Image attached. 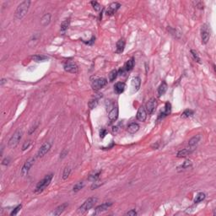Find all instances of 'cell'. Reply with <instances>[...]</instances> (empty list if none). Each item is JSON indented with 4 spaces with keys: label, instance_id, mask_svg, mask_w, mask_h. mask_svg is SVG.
Wrapping results in <instances>:
<instances>
[{
    "label": "cell",
    "instance_id": "1",
    "mask_svg": "<svg viewBox=\"0 0 216 216\" xmlns=\"http://www.w3.org/2000/svg\"><path fill=\"white\" fill-rule=\"evenodd\" d=\"M31 4V2L30 0H25V1L21 2L18 5L16 10H15V18L17 20H21L22 18H24L26 15V14L28 13V10L30 9Z\"/></svg>",
    "mask_w": 216,
    "mask_h": 216
},
{
    "label": "cell",
    "instance_id": "2",
    "mask_svg": "<svg viewBox=\"0 0 216 216\" xmlns=\"http://www.w3.org/2000/svg\"><path fill=\"white\" fill-rule=\"evenodd\" d=\"M97 202V197H91L88 199H86L84 203H82L79 207V209L77 210L78 214H85L87 211L91 210V208L94 207V205Z\"/></svg>",
    "mask_w": 216,
    "mask_h": 216
},
{
    "label": "cell",
    "instance_id": "3",
    "mask_svg": "<svg viewBox=\"0 0 216 216\" xmlns=\"http://www.w3.org/2000/svg\"><path fill=\"white\" fill-rule=\"evenodd\" d=\"M53 174H52V173H51V174H48V175H46L45 177H44L42 180H41L39 182L37 183L36 187L35 192H36V193H40V192H41L42 191H44V189L46 188L49 184H50L51 181H52V179H53Z\"/></svg>",
    "mask_w": 216,
    "mask_h": 216
},
{
    "label": "cell",
    "instance_id": "4",
    "mask_svg": "<svg viewBox=\"0 0 216 216\" xmlns=\"http://www.w3.org/2000/svg\"><path fill=\"white\" fill-rule=\"evenodd\" d=\"M22 135H23V131L21 129H18L14 133L13 136L10 138V139L9 140V144H8L9 147L11 149L15 148L20 143V139L22 138Z\"/></svg>",
    "mask_w": 216,
    "mask_h": 216
},
{
    "label": "cell",
    "instance_id": "5",
    "mask_svg": "<svg viewBox=\"0 0 216 216\" xmlns=\"http://www.w3.org/2000/svg\"><path fill=\"white\" fill-rule=\"evenodd\" d=\"M107 84V80L105 78H98V79H94L91 83V87L94 91H99L102 89L104 86Z\"/></svg>",
    "mask_w": 216,
    "mask_h": 216
},
{
    "label": "cell",
    "instance_id": "6",
    "mask_svg": "<svg viewBox=\"0 0 216 216\" xmlns=\"http://www.w3.org/2000/svg\"><path fill=\"white\" fill-rule=\"evenodd\" d=\"M108 118L110 120L111 123H114L115 121H117L118 118V104L115 102L114 105L112 106V107L108 110Z\"/></svg>",
    "mask_w": 216,
    "mask_h": 216
},
{
    "label": "cell",
    "instance_id": "7",
    "mask_svg": "<svg viewBox=\"0 0 216 216\" xmlns=\"http://www.w3.org/2000/svg\"><path fill=\"white\" fill-rule=\"evenodd\" d=\"M156 107H157V101L155 100V98H151L147 102L145 109L149 115H152L156 110Z\"/></svg>",
    "mask_w": 216,
    "mask_h": 216
},
{
    "label": "cell",
    "instance_id": "8",
    "mask_svg": "<svg viewBox=\"0 0 216 216\" xmlns=\"http://www.w3.org/2000/svg\"><path fill=\"white\" fill-rule=\"evenodd\" d=\"M210 38V31L207 25H203L201 28V40L203 44H207Z\"/></svg>",
    "mask_w": 216,
    "mask_h": 216
},
{
    "label": "cell",
    "instance_id": "9",
    "mask_svg": "<svg viewBox=\"0 0 216 216\" xmlns=\"http://www.w3.org/2000/svg\"><path fill=\"white\" fill-rule=\"evenodd\" d=\"M63 68L66 72L71 73H76L78 72V66L75 63L73 62H70V61H67L63 64Z\"/></svg>",
    "mask_w": 216,
    "mask_h": 216
},
{
    "label": "cell",
    "instance_id": "10",
    "mask_svg": "<svg viewBox=\"0 0 216 216\" xmlns=\"http://www.w3.org/2000/svg\"><path fill=\"white\" fill-rule=\"evenodd\" d=\"M51 147H52V143H50V142H46V143H44V144L41 146V148L39 149L38 152H37L36 156L38 158L43 157L46 153L50 150Z\"/></svg>",
    "mask_w": 216,
    "mask_h": 216
},
{
    "label": "cell",
    "instance_id": "11",
    "mask_svg": "<svg viewBox=\"0 0 216 216\" xmlns=\"http://www.w3.org/2000/svg\"><path fill=\"white\" fill-rule=\"evenodd\" d=\"M34 162H35V158H30L28 160L26 161V163L24 164V165L22 166V169H21V175L22 176H26L30 171L31 168L34 165Z\"/></svg>",
    "mask_w": 216,
    "mask_h": 216
},
{
    "label": "cell",
    "instance_id": "12",
    "mask_svg": "<svg viewBox=\"0 0 216 216\" xmlns=\"http://www.w3.org/2000/svg\"><path fill=\"white\" fill-rule=\"evenodd\" d=\"M120 7H121V4L118 3V2H115V3H111V4L108 6L107 8V9H106V15H109V16H111V15H113L114 14L116 13L117 11H118V9H120Z\"/></svg>",
    "mask_w": 216,
    "mask_h": 216
},
{
    "label": "cell",
    "instance_id": "13",
    "mask_svg": "<svg viewBox=\"0 0 216 216\" xmlns=\"http://www.w3.org/2000/svg\"><path fill=\"white\" fill-rule=\"evenodd\" d=\"M111 205H112V203H111V202H106V203L99 205V206H97V207L95 209V213H94V215H98V214H101V213H102V212H105V211H106V210L111 207Z\"/></svg>",
    "mask_w": 216,
    "mask_h": 216
},
{
    "label": "cell",
    "instance_id": "14",
    "mask_svg": "<svg viewBox=\"0 0 216 216\" xmlns=\"http://www.w3.org/2000/svg\"><path fill=\"white\" fill-rule=\"evenodd\" d=\"M147 118V111L144 106H141L137 112V119L139 122H144Z\"/></svg>",
    "mask_w": 216,
    "mask_h": 216
},
{
    "label": "cell",
    "instance_id": "15",
    "mask_svg": "<svg viewBox=\"0 0 216 216\" xmlns=\"http://www.w3.org/2000/svg\"><path fill=\"white\" fill-rule=\"evenodd\" d=\"M194 148L193 147H189V148H187V149H183L182 150H179L177 152V156L178 158H184L187 157V155H191L193 151H194Z\"/></svg>",
    "mask_w": 216,
    "mask_h": 216
},
{
    "label": "cell",
    "instance_id": "16",
    "mask_svg": "<svg viewBox=\"0 0 216 216\" xmlns=\"http://www.w3.org/2000/svg\"><path fill=\"white\" fill-rule=\"evenodd\" d=\"M68 203H64L61 204V205H59L58 208H56V210H53L52 215H60L61 214H63L65 211L66 209L68 208Z\"/></svg>",
    "mask_w": 216,
    "mask_h": 216
},
{
    "label": "cell",
    "instance_id": "17",
    "mask_svg": "<svg viewBox=\"0 0 216 216\" xmlns=\"http://www.w3.org/2000/svg\"><path fill=\"white\" fill-rule=\"evenodd\" d=\"M140 85H141V79L139 77H134L133 79H132V87H133V91L137 92L139 88H140Z\"/></svg>",
    "mask_w": 216,
    "mask_h": 216
},
{
    "label": "cell",
    "instance_id": "18",
    "mask_svg": "<svg viewBox=\"0 0 216 216\" xmlns=\"http://www.w3.org/2000/svg\"><path fill=\"white\" fill-rule=\"evenodd\" d=\"M51 19H52V14H45L41 19V25L44 27L47 26L50 24V22H51Z\"/></svg>",
    "mask_w": 216,
    "mask_h": 216
},
{
    "label": "cell",
    "instance_id": "19",
    "mask_svg": "<svg viewBox=\"0 0 216 216\" xmlns=\"http://www.w3.org/2000/svg\"><path fill=\"white\" fill-rule=\"evenodd\" d=\"M126 88V85L123 82H118L114 85V91L116 92L118 95H120L122 93H123Z\"/></svg>",
    "mask_w": 216,
    "mask_h": 216
},
{
    "label": "cell",
    "instance_id": "20",
    "mask_svg": "<svg viewBox=\"0 0 216 216\" xmlns=\"http://www.w3.org/2000/svg\"><path fill=\"white\" fill-rule=\"evenodd\" d=\"M125 45H126V42H125V40L123 38L120 39L117 42V48H116V53H122L124 51Z\"/></svg>",
    "mask_w": 216,
    "mask_h": 216
},
{
    "label": "cell",
    "instance_id": "21",
    "mask_svg": "<svg viewBox=\"0 0 216 216\" xmlns=\"http://www.w3.org/2000/svg\"><path fill=\"white\" fill-rule=\"evenodd\" d=\"M139 129V125L137 123H131L130 124H128L127 131L128 132L131 134H134L135 133H137Z\"/></svg>",
    "mask_w": 216,
    "mask_h": 216
},
{
    "label": "cell",
    "instance_id": "22",
    "mask_svg": "<svg viewBox=\"0 0 216 216\" xmlns=\"http://www.w3.org/2000/svg\"><path fill=\"white\" fill-rule=\"evenodd\" d=\"M170 111H171V105H170V102H166L165 106V110L160 112L159 118H163L166 116H168L170 113Z\"/></svg>",
    "mask_w": 216,
    "mask_h": 216
},
{
    "label": "cell",
    "instance_id": "23",
    "mask_svg": "<svg viewBox=\"0 0 216 216\" xmlns=\"http://www.w3.org/2000/svg\"><path fill=\"white\" fill-rule=\"evenodd\" d=\"M166 91H167V84H166L165 81H162V83H161V84L160 85V86L158 87L157 90L158 96L160 97V96H163Z\"/></svg>",
    "mask_w": 216,
    "mask_h": 216
},
{
    "label": "cell",
    "instance_id": "24",
    "mask_svg": "<svg viewBox=\"0 0 216 216\" xmlns=\"http://www.w3.org/2000/svg\"><path fill=\"white\" fill-rule=\"evenodd\" d=\"M200 140H201V135H199V134L196 135V136L192 138L191 139H189V141H188V146L195 148V146L199 143Z\"/></svg>",
    "mask_w": 216,
    "mask_h": 216
},
{
    "label": "cell",
    "instance_id": "25",
    "mask_svg": "<svg viewBox=\"0 0 216 216\" xmlns=\"http://www.w3.org/2000/svg\"><path fill=\"white\" fill-rule=\"evenodd\" d=\"M69 24H70V19H66L64 20L62 23H61V26H60V31L62 32H65L66 31L68 30V28L69 26Z\"/></svg>",
    "mask_w": 216,
    "mask_h": 216
},
{
    "label": "cell",
    "instance_id": "26",
    "mask_svg": "<svg viewBox=\"0 0 216 216\" xmlns=\"http://www.w3.org/2000/svg\"><path fill=\"white\" fill-rule=\"evenodd\" d=\"M133 67H134V59H133V58H132L126 63L124 66L125 71H131L133 68Z\"/></svg>",
    "mask_w": 216,
    "mask_h": 216
},
{
    "label": "cell",
    "instance_id": "27",
    "mask_svg": "<svg viewBox=\"0 0 216 216\" xmlns=\"http://www.w3.org/2000/svg\"><path fill=\"white\" fill-rule=\"evenodd\" d=\"M192 163L191 160H186L181 165H179L177 169H178V170H187V169H189L190 167H192Z\"/></svg>",
    "mask_w": 216,
    "mask_h": 216
},
{
    "label": "cell",
    "instance_id": "28",
    "mask_svg": "<svg viewBox=\"0 0 216 216\" xmlns=\"http://www.w3.org/2000/svg\"><path fill=\"white\" fill-rule=\"evenodd\" d=\"M206 197V194L204 192H198L194 198V203H198L200 202H202L203 200H204V198Z\"/></svg>",
    "mask_w": 216,
    "mask_h": 216
},
{
    "label": "cell",
    "instance_id": "29",
    "mask_svg": "<svg viewBox=\"0 0 216 216\" xmlns=\"http://www.w3.org/2000/svg\"><path fill=\"white\" fill-rule=\"evenodd\" d=\"M118 74V71L117 69H113L111 72L109 73V81L110 82H113L115 79H117Z\"/></svg>",
    "mask_w": 216,
    "mask_h": 216
},
{
    "label": "cell",
    "instance_id": "30",
    "mask_svg": "<svg viewBox=\"0 0 216 216\" xmlns=\"http://www.w3.org/2000/svg\"><path fill=\"white\" fill-rule=\"evenodd\" d=\"M32 59L35 62H42L48 59V58L45 55H35L32 57Z\"/></svg>",
    "mask_w": 216,
    "mask_h": 216
},
{
    "label": "cell",
    "instance_id": "31",
    "mask_svg": "<svg viewBox=\"0 0 216 216\" xmlns=\"http://www.w3.org/2000/svg\"><path fill=\"white\" fill-rule=\"evenodd\" d=\"M84 186H85L84 182H78V183L75 184V185L73 186V191L75 192H79V191H80V190L82 189V188L84 187Z\"/></svg>",
    "mask_w": 216,
    "mask_h": 216
},
{
    "label": "cell",
    "instance_id": "32",
    "mask_svg": "<svg viewBox=\"0 0 216 216\" xmlns=\"http://www.w3.org/2000/svg\"><path fill=\"white\" fill-rule=\"evenodd\" d=\"M70 173H71V168L69 166H66L65 169L63 170V180L68 179V177H69Z\"/></svg>",
    "mask_w": 216,
    "mask_h": 216
},
{
    "label": "cell",
    "instance_id": "33",
    "mask_svg": "<svg viewBox=\"0 0 216 216\" xmlns=\"http://www.w3.org/2000/svg\"><path fill=\"white\" fill-rule=\"evenodd\" d=\"M193 114H194V111H192V110L187 109V110H185V111L182 112V118H190V117H192Z\"/></svg>",
    "mask_w": 216,
    "mask_h": 216
},
{
    "label": "cell",
    "instance_id": "34",
    "mask_svg": "<svg viewBox=\"0 0 216 216\" xmlns=\"http://www.w3.org/2000/svg\"><path fill=\"white\" fill-rule=\"evenodd\" d=\"M191 54H192V56L193 59L195 60V62L198 63H201V59H200V58H199V56H198V54H197V53L196 51L191 50Z\"/></svg>",
    "mask_w": 216,
    "mask_h": 216
},
{
    "label": "cell",
    "instance_id": "35",
    "mask_svg": "<svg viewBox=\"0 0 216 216\" xmlns=\"http://www.w3.org/2000/svg\"><path fill=\"white\" fill-rule=\"evenodd\" d=\"M98 104V99H91L90 101H89V106H90V108L91 109H94L96 106Z\"/></svg>",
    "mask_w": 216,
    "mask_h": 216
},
{
    "label": "cell",
    "instance_id": "36",
    "mask_svg": "<svg viewBox=\"0 0 216 216\" xmlns=\"http://www.w3.org/2000/svg\"><path fill=\"white\" fill-rule=\"evenodd\" d=\"M91 4L92 7H93V9H94L96 11H100V10L101 9V4H99L98 2H96V1H91Z\"/></svg>",
    "mask_w": 216,
    "mask_h": 216
},
{
    "label": "cell",
    "instance_id": "37",
    "mask_svg": "<svg viewBox=\"0 0 216 216\" xmlns=\"http://www.w3.org/2000/svg\"><path fill=\"white\" fill-rule=\"evenodd\" d=\"M21 208H22V205H21V204H19V205H18L16 208H14V210L13 211L10 213V215H12V216L16 215L18 214V212L21 210Z\"/></svg>",
    "mask_w": 216,
    "mask_h": 216
},
{
    "label": "cell",
    "instance_id": "38",
    "mask_svg": "<svg viewBox=\"0 0 216 216\" xmlns=\"http://www.w3.org/2000/svg\"><path fill=\"white\" fill-rule=\"evenodd\" d=\"M31 144V140H27V141H26V142L24 143V144H23V146H22V150L24 151L26 150H27V149L30 147Z\"/></svg>",
    "mask_w": 216,
    "mask_h": 216
},
{
    "label": "cell",
    "instance_id": "39",
    "mask_svg": "<svg viewBox=\"0 0 216 216\" xmlns=\"http://www.w3.org/2000/svg\"><path fill=\"white\" fill-rule=\"evenodd\" d=\"M101 173V170H99V171H97L96 173H95L94 175H91V177H90V179H91V180H93V181H96L97 178L99 177V176H100V174Z\"/></svg>",
    "mask_w": 216,
    "mask_h": 216
},
{
    "label": "cell",
    "instance_id": "40",
    "mask_svg": "<svg viewBox=\"0 0 216 216\" xmlns=\"http://www.w3.org/2000/svg\"><path fill=\"white\" fill-rule=\"evenodd\" d=\"M194 4H195L196 7H197L198 9H203V2H201V1H197V2H195Z\"/></svg>",
    "mask_w": 216,
    "mask_h": 216
},
{
    "label": "cell",
    "instance_id": "41",
    "mask_svg": "<svg viewBox=\"0 0 216 216\" xmlns=\"http://www.w3.org/2000/svg\"><path fill=\"white\" fill-rule=\"evenodd\" d=\"M38 125H39V123H36V124L34 125V126H32L31 128V129H30V131H29V134H31V133H34V131L38 128Z\"/></svg>",
    "mask_w": 216,
    "mask_h": 216
},
{
    "label": "cell",
    "instance_id": "42",
    "mask_svg": "<svg viewBox=\"0 0 216 216\" xmlns=\"http://www.w3.org/2000/svg\"><path fill=\"white\" fill-rule=\"evenodd\" d=\"M106 133H107V132H106V129H105V128H101V131H100V137L101 138H103L106 135Z\"/></svg>",
    "mask_w": 216,
    "mask_h": 216
},
{
    "label": "cell",
    "instance_id": "43",
    "mask_svg": "<svg viewBox=\"0 0 216 216\" xmlns=\"http://www.w3.org/2000/svg\"><path fill=\"white\" fill-rule=\"evenodd\" d=\"M137 212H136V210H132L130 211H128L127 214H126V215H129V216H136L137 215Z\"/></svg>",
    "mask_w": 216,
    "mask_h": 216
},
{
    "label": "cell",
    "instance_id": "44",
    "mask_svg": "<svg viewBox=\"0 0 216 216\" xmlns=\"http://www.w3.org/2000/svg\"><path fill=\"white\" fill-rule=\"evenodd\" d=\"M9 161H10V160L9 159V158H6V159H4V160H3V165H8L9 164Z\"/></svg>",
    "mask_w": 216,
    "mask_h": 216
},
{
    "label": "cell",
    "instance_id": "45",
    "mask_svg": "<svg viewBox=\"0 0 216 216\" xmlns=\"http://www.w3.org/2000/svg\"><path fill=\"white\" fill-rule=\"evenodd\" d=\"M68 154V151L67 150H63L61 154H60V157L61 158H64L66 156V155Z\"/></svg>",
    "mask_w": 216,
    "mask_h": 216
},
{
    "label": "cell",
    "instance_id": "46",
    "mask_svg": "<svg viewBox=\"0 0 216 216\" xmlns=\"http://www.w3.org/2000/svg\"><path fill=\"white\" fill-rule=\"evenodd\" d=\"M6 82H7V79H1V82H0V85H1V86H3L4 84V83H6Z\"/></svg>",
    "mask_w": 216,
    "mask_h": 216
}]
</instances>
